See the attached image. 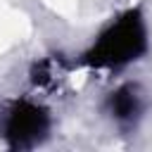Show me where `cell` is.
Instances as JSON below:
<instances>
[{"label": "cell", "instance_id": "cell-2", "mask_svg": "<svg viewBox=\"0 0 152 152\" xmlns=\"http://www.w3.org/2000/svg\"><path fill=\"white\" fill-rule=\"evenodd\" d=\"M50 131V116L43 107L33 104V102H14L12 109L7 112V121H5V140L10 147L14 150H31L38 142H43V138Z\"/></svg>", "mask_w": 152, "mask_h": 152}, {"label": "cell", "instance_id": "cell-3", "mask_svg": "<svg viewBox=\"0 0 152 152\" xmlns=\"http://www.w3.org/2000/svg\"><path fill=\"white\" fill-rule=\"evenodd\" d=\"M107 109L119 124H126V126L133 124L142 112V100H140L138 88L133 83H126V86L116 88L107 97Z\"/></svg>", "mask_w": 152, "mask_h": 152}, {"label": "cell", "instance_id": "cell-1", "mask_svg": "<svg viewBox=\"0 0 152 152\" xmlns=\"http://www.w3.org/2000/svg\"><path fill=\"white\" fill-rule=\"evenodd\" d=\"M147 50V31L138 10L119 17L83 55V62L95 69H116L135 62Z\"/></svg>", "mask_w": 152, "mask_h": 152}]
</instances>
